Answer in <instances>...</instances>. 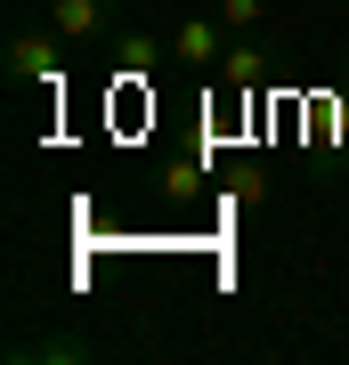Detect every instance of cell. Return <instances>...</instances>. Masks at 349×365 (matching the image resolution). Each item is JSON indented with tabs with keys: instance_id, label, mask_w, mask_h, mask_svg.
I'll use <instances>...</instances> for the list:
<instances>
[{
	"instance_id": "cell-1",
	"label": "cell",
	"mask_w": 349,
	"mask_h": 365,
	"mask_svg": "<svg viewBox=\"0 0 349 365\" xmlns=\"http://www.w3.org/2000/svg\"><path fill=\"white\" fill-rule=\"evenodd\" d=\"M65 49H74V41H65L57 25L49 33H33V25L9 33V81H57L65 73Z\"/></svg>"
},
{
	"instance_id": "cell-2",
	"label": "cell",
	"mask_w": 349,
	"mask_h": 365,
	"mask_svg": "<svg viewBox=\"0 0 349 365\" xmlns=\"http://www.w3.org/2000/svg\"><path fill=\"white\" fill-rule=\"evenodd\" d=\"M49 25L74 49H98V41H114V0H49Z\"/></svg>"
},
{
	"instance_id": "cell-3",
	"label": "cell",
	"mask_w": 349,
	"mask_h": 365,
	"mask_svg": "<svg viewBox=\"0 0 349 365\" xmlns=\"http://www.w3.org/2000/svg\"><path fill=\"white\" fill-rule=\"evenodd\" d=\"M171 57H179V66H220V57H228V25H220V16H179Z\"/></svg>"
},
{
	"instance_id": "cell-4",
	"label": "cell",
	"mask_w": 349,
	"mask_h": 365,
	"mask_svg": "<svg viewBox=\"0 0 349 365\" xmlns=\"http://www.w3.org/2000/svg\"><path fill=\"white\" fill-rule=\"evenodd\" d=\"M260 73H268V41H260V33H236L228 57H220V81H228V90H252Z\"/></svg>"
},
{
	"instance_id": "cell-5",
	"label": "cell",
	"mask_w": 349,
	"mask_h": 365,
	"mask_svg": "<svg viewBox=\"0 0 349 365\" xmlns=\"http://www.w3.org/2000/svg\"><path fill=\"white\" fill-rule=\"evenodd\" d=\"M16 357H49V365H90V357H98V341H81V333H41V341H16Z\"/></svg>"
},
{
	"instance_id": "cell-6",
	"label": "cell",
	"mask_w": 349,
	"mask_h": 365,
	"mask_svg": "<svg viewBox=\"0 0 349 365\" xmlns=\"http://www.w3.org/2000/svg\"><path fill=\"white\" fill-rule=\"evenodd\" d=\"M114 66H122V73H155V66H163V49H155L146 33H122V41H114Z\"/></svg>"
},
{
	"instance_id": "cell-7",
	"label": "cell",
	"mask_w": 349,
	"mask_h": 365,
	"mask_svg": "<svg viewBox=\"0 0 349 365\" xmlns=\"http://www.w3.org/2000/svg\"><path fill=\"white\" fill-rule=\"evenodd\" d=\"M220 25L228 33H260L268 25V0H220Z\"/></svg>"
}]
</instances>
